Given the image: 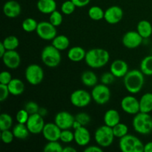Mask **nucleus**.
Returning a JSON list of instances; mask_svg holds the SVG:
<instances>
[{
  "mask_svg": "<svg viewBox=\"0 0 152 152\" xmlns=\"http://www.w3.org/2000/svg\"><path fill=\"white\" fill-rule=\"evenodd\" d=\"M110 59L108 50L103 48H92L86 52L85 62L91 68H100L107 65Z\"/></svg>",
  "mask_w": 152,
  "mask_h": 152,
  "instance_id": "1",
  "label": "nucleus"
},
{
  "mask_svg": "<svg viewBox=\"0 0 152 152\" xmlns=\"http://www.w3.org/2000/svg\"><path fill=\"white\" fill-rule=\"evenodd\" d=\"M144 74L140 70L133 69L129 71L123 77V83L127 91L136 94L142 90L145 83Z\"/></svg>",
  "mask_w": 152,
  "mask_h": 152,
  "instance_id": "2",
  "label": "nucleus"
},
{
  "mask_svg": "<svg viewBox=\"0 0 152 152\" xmlns=\"http://www.w3.org/2000/svg\"><path fill=\"white\" fill-rule=\"evenodd\" d=\"M132 126L137 133L148 134L152 132V117L149 113L139 112L133 118Z\"/></svg>",
  "mask_w": 152,
  "mask_h": 152,
  "instance_id": "3",
  "label": "nucleus"
},
{
  "mask_svg": "<svg viewBox=\"0 0 152 152\" xmlns=\"http://www.w3.org/2000/svg\"><path fill=\"white\" fill-rule=\"evenodd\" d=\"M41 59L44 65L49 68L57 67L62 60L60 50L56 49L53 45L45 46L42 50Z\"/></svg>",
  "mask_w": 152,
  "mask_h": 152,
  "instance_id": "4",
  "label": "nucleus"
},
{
  "mask_svg": "<svg viewBox=\"0 0 152 152\" xmlns=\"http://www.w3.org/2000/svg\"><path fill=\"white\" fill-rule=\"evenodd\" d=\"M144 145L137 137L129 134L120 138L119 142V146L123 152H144Z\"/></svg>",
  "mask_w": 152,
  "mask_h": 152,
  "instance_id": "5",
  "label": "nucleus"
},
{
  "mask_svg": "<svg viewBox=\"0 0 152 152\" xmlns=\"http://www.w3.org/2000/svg\"><path fill=\"white\" fill-rule=\"evenodd\" d=\"M114 137L113 129L106 125L99 126L94 132L95 141L102 148L109 147L114 142Z\"/></svg>",
  "mask_w": 152,
  "mask_h": 152,
  "instance_id": "6",
  "label": "nucleus"
},
{
  "mask_svg": "<svg viewBox=\"0 0 152 152\" xmlns=\"http://www.w3.org/2000/svg\"><path fill=\"white\" fill-rule=\"evenodd\" d=\"M44 71L40 65L31 64L26 68L25 71V79L32 86H37L43 81Z\"/></svg>",
  "mask_w": 152,
  "mask_h": 152,
  "instance_id": "7",
  "label": "nucleus"
},
{
  "mask_svg": "<svg viewBox=\"0 0 152 152\" xmlns=\"http://www.w3.org/2000/svg\"><path fill=\"white\" fill-rule=\"evenodd\" d=\"M92 99L98 105H105L111 99V90L108 86L101 84H96L91 93Z\"/></svg>",
  "mask_w": 152,
  "mask_h": 152,
  "instance_id": "8",
  "label": "nucleus"
},
{
  "mask_svg": "<svg viewBox=\"0 0 152 152\" xmlns=\"http://www.w3.org/2000/svg\"><path fill=\"white\" fill-rule=\"evenodd\" d=\"M36 32L40 39L45 41L53 40L57 35L56 27L47 21L39 22Z\"/></svg>",
  "mask_w": 152,
  "mask_h": 152,
  "instance_id": "9",
  "label": "nucleus"
},
{
  "mask_svg": "<svg viewBox=\"0 0 152 152\" xmlns=\"http://www.w3.org/2000/svg\"><path fill=\"white\" fill-rule=\"evenodd\" d=\"M91 94L84 89H78L72 92L70 97L71 104L77 108H85L91 103Z\"/></svg>",
  "mask_w": 152,
  "mask_h": 152,
  "instance_id": "10",
  "label": "nucleus"
},
{
  "mask_svg": "<svg viewBox=\"0 0 152 152\" xmlns=\"http://www.w3.org/2000/svg\"><path fill=\"white\" fill-rule=\"evenodd\" d=\"M121 108L126 114L131 115H135L140 112V100H138L135 96L129 95L122 99L120 102Z\"/></svg>",
  "mask_w": 152,
  "mask_h": 152,
  "instance_id": "11",
  "label": "nucleus"
},
{
  "mask_svg": "<svg viewBox=\"0 0 152 152\" xmlns=\"http://www.w3.org/2000/svg\"><path fill=\"white\" fill-rule=\"evenodd\" d=\"M45 123L44 118L39 113L30 115L29 119L26 123V126L30 133L32 134H39L42 132Z\"/></svg>",
  "mask_w": 152,
  "mask_h": 152,
  "instance_id": "12",
  "label": "nucleus"
},
{
  "mask_svg": "<svg viewBox=\"0 0 152 152\" xmlns=\"http://www.w3.org/2000/svg\"><path fill=\"white\" fill-rule=\"evenodd\" d=\"M143 38L140 34L135 31L126 32L122 39V43L126 48L129 49H134L139 47L142 42Z\"/></svg>",
  "mask_w": 152,
  "mask_h": 152,
  "instance_id": "13",
  "label": "nucleus"
},
{
  "mask_svg": "<svg viewBox=\"0 0 152 152\" xmlns=\"http://www.w3.org/2000/svg\"><path fill=\"white\" fill-rule=\"evenodd\" d=\"M75 121V117L68 111H59L54 117V123L59 126L61 130L70 129L72 128L74 122Z\"/></svg>",
  "mask_w": 152,
  "mask_h": 152,
  "instance_id": "14",
  "label": "nucleus"
},
{
  "mask_svg": "<svg viewBox=\"0 0 152 152\" xmlns=\"http://www.w3.org/2000/svg\"><path fill=\"white\" fill-rule=\"evenodd\" d=\"M123 10L120 7L117 5L108 7L105 11L104 19L107 23L111 25H115L119 23L123 17Z\"/></svg>",
  "mask_w": 152,
  "mask_h": 152,
  "instance_id": "15",
  "label": "nucleus"
},
{
  "mask_svg": "<svg viewBox=\"0 0 152 152\" xmlns=\"http://www.w3.org/2000/svg\"><path fill=\"white\" fill-rule=\"evenodd\" d=\"M4 65L10 69H16L21 64V57L16 50H7L1 57Z\"/></svg>",
  "mask_w": 152,
  "mask_h": 152,
  "instance_id": "16",
  "label": "nucleus"
},
{
  "mask_svg": "<svg viewBox=\"0 0 152 152\" xmlns=\"http://www.w3.org/2000/svg\"><path fill=\"white\" fill-rule=\"evenodd\" d=\"M61 130L55 123H48L45 125L43 129V137L47 141H57L60 138Z\"/></svg>",
  "mask_w": 152,
  "mask_h": 152,
  "instance_id": "17",
  "label": "nucleus"
},
{
  "mask_svg": "<svg viewBox=\"0 0 152 152\" xmlns=\"http://www.w3.org/2000/svg\"><path fill=\"white\" fill-rule=\"evenodd\" d=\"M22 7L18 1L14 0H9L4 3L3 6V13L7 17L14 19L21 14Z\"/></svg>",
  "mask_w": 152,
  "mask_h": 152,
  "instance_id": "18",
  "label": "nucleus"
},
{
  "mask_svg": "<svg viewBox=\"0 0 152 152\" xmlns=\"http://www.w3.org/2000/svg\"><path fill=\"white\" fill-rule=\"evenodd\" d=\"M110 71L116 78H122L129 72V65L123 59H116L111 64Z\"/></svg>",
  "mask_w": 152,
  "mask_h": 152,
  "instance_id": "19",
  "label": "nucleus"
},
{
  "mask_svg": "<svg viewBox=\"0 0 152 152\" xmlns=\"http://www.w3.org/2000/svg\"><path fill=\"white\" fill-rule=\"evenodd\" d=\"M74 141L80 146H86L91 141V134L86 126L74 130Z\"/></svg>",
  "mask_w": 152,
  "mask_h": 152,
  "instance_id": "20",
  "label": "nucleus"
},
{
  "mask_svg": "<svg viewBox=\"0 0 152 152\" xmlns=\"http://www.w3.org/2000/svg\"><path fill=\"white\" fill-rule=\"evenodd\" d=\"M39 11L44 14H50L56 10L57 4L55 0H39L37 4Z\"/></svg>",
  "mask_w": 152,
  "mask_h": 152,
  "instance_id": "21",
  "label": "nucleus"
},
{
  "mask_svg": "<svg viewBox=\"0 0 152 152\" xmlns=\"http://www.w3.org/2000/svg\"><path fill=\"white\" fill-rule=\"evenodd\" d=\"M103 121L105 125L113 128L114 126L120 123V113L115 109L108 110L104 114Z\"/></svg>",
  "mask_w": 152,
  "mask_h": 152,
  "instance_id": "22",
  "label": "nucleus"
},
{
  "mask_svg": "<svg viewBox=\"0 0 152 152\" xmlns=\"http://www.w3.org/2000/svg\"><path fill=\"white\" fill-rule=\"evenodd\" d=\"M86 50L80 46H74L68 51V58L74 62H81L85 59L86 55Z\"/></svg>",
  "mask_w": 152,
  "mask_h": 152,
  "instance_id": "23",
  "label": "nucleus"
},
{
  "mask_svg": "<svg viewBox=\"0 0 152 152\" xmlns=\"http://www.w3.org/2000/svg\"><path fill=\"white\" fill-rule=\"evenodd\" d=\"M10 94L13 96H19L25 91V84L23 81L17 78L12 79L7 85Z\"/></svg>",
  "mask_w": 152,
  "mask_h": 152,
  "instance_id": "24",
  "label": "nucleus"
},
{
  "mask_svg": "<svg viewBox=\"0 0 152 152\" xmlns=\"http://www.w3.org/2000/svg\"><path fill=\"white\" fill-rule=\"evenodd\" d=\"M137 31L143 39L149 38L152 34V25L148 20L140 21L137 25Z\"/></svg>",
  "mask_w": 152,
  "mask_h": 152,
  "instance_id": "25",
  "label": "nucleus"
},
{
  "mask_svg": "<svg viewBox=\"0 0 152 152\" xmlns=\"http://www.w3.org/2000/svg\"><path fill=\"white\" fill-rule=\"evenodd\" d=\"M81 81L87 87H94L98 82L96 74L91 71H86L82 74Z\"/></svg>",
  "mask_w": 152,
  "mask_h": 152,
  "instance_id": "26",
  "label": "nucleus"
},
{
  "mask_svg": "<svg viewBox=\"0 0 152 152\" xmlns=\"http://www.w3.org/2000/svg\"><path fill=\"white\" fill-rule=\"evenodd\" d=\"M140 112L150 113L152 111V93L148 92L141 96L140 99Z\"/></svg>",
  "mask_w": 152,
  "mask_h": 152,
  "instance_id": "27",
  "label": "nucleus"
},
{
  "mask_svg": "<svg viewBox=\"0 0 152 152\" xmlns=\"http://www.w3.org/2000/svg\"><path fill=\"white\" fill-rule=\"evenodd\" d=\"M12 132H13L15 138L19 140L27 139L31 134L26 124H22V123H17V124L14 126Z\"/></svg>",
  "mask_w": 152,
  "mask_h": 152,
  "instance_id": "28",
  "label": "nucleus"
},
{
  "mask_svg": "<svg viewBox=\"0 0 152 152\" xmlns=\"http://www.w3.org/2000/svg\"><path fill=\"white\" fill-rule=\"evenodd\" d=\"M59 50H65L69 47L70 40L65 35H56L52 40V44Z\"/></svg>",
  "mask_w": 152,
  "mask_h": 152,
  "instance_id": "29",
  "label": "nucleus"
},
{
  "mask_svg": "<svg viewBox=\"0 0 152 152\" xmlns=\"http://www.w3.org/2000/svg\"><path fill=\"white\" fill-rule=\"evenodd\" d=\"M140 68L145 76H152V55L145 56L142 59Z\"/></svg>",
  "mask_w": 152,
  "mask_h": 152,
  "instance_id": "30",
  "label": "nucleus"
},
{
  "mask_svg": "<svg viewBox=\"0 0 152 152\" xmlns=\"http://www.w3.org/2000/svg\"><path fill=\"white\" fill-rule=\"evenodd\" d=\"M88 16L94 21H99L104 19L105 11L99 6H92L88 10Z\"/></svg>",
  "mask_w": 152,
  "mask_h": 152,
  "instance_id": "31",
  "label": "nucleus"
},
{
  "mask_svg": "<svg viewBox=\"0 0 152 152\" xmlns=\"http://www.w3.org/2000/svg\"><path fill=\"white\" fill-rule=\"evenodd\" d=\"M2 43L7 50H16L19 45V39L15 36H8L4 39Z\"/></svg>",
  "mask_w": 152,
  "mask_h": 152,
  "instance_id": "32",
  "label": "nucleus"
},
{
  "mask_svg": "<svg viewBox=\"0 0 152 152\" xmlns=\"http://www.w3.org/2000/svg\"><path fill=\"white\" fill-rule=\"evenodd\" d=\"M13 118L11 116L6 113H3L0 115V130H8L13 126Z\"/></svg>",
  "mask_w": 152,
  "mask_h": 152,
  "instance_id": "33",
  "label": "nucleus"
},
{
  "mask_svg": "<svg viewBox=\"0 0 152 152\" xmlns=\"http://www.w3.org/2000/svg\"><path fill=\"white\" fill-rule=\"evenodd\" d=\"M39 22L33 18H27L22 22V28L25 32L31 33L37 31V26H38Z\"/></svg>",
  "mask_w": 152,
  "mask_h": 152,
  "instance_id": "34",
  "label": "nucleus"
},
{
  "mask_svg": "<svg viewBox=\"0 0 152 152\" xmlns=\"http://www.w3.org/2000/svg\"><path fill=\"white\" fill-rule=\"evenodd\" d=\"M112 129L114 137L120 139L129 134V127L127 126V125L124 124V123H119L118 124L114 126Z\"/></svg>",
  "mask_w": 152,
  "mask_h": 152,
  "instance_id": "35",
  "label": "nucleus"
},
{
  "mask_svg": "<svg viewBox=\"0 0 152 152\" xmlns=\"http://www.w3.org/2000/svg\"><path fill=\"white\" fill-rule=\"evenodd\" d=\"M45 152H62L63 146L57 141H48L44 146Z\"/></svg>",
  "mask_w": 152,
  "mask_h": 152,
  "instance_id": "36",
  "label": "nucleus"
},
{
  "mask_svg": "<svg viewBox=\"0 0 152 152\" xmlns=\"http://www.w3.org/2000/svg\"><path fill=\"white\" fill-rule=\"evenodd\" d=\"M77 6L71 0H67L64 1L61 5V11L65 15H71L75 10Z\"/></svg>",
  "mask_w": 152,
  "mask_h": 152,
  "instance_id": "37",
  "label": "nucleus"
},
{
  "mask_svg": "<svg viewBox=\"0 0 152 152\" xmlns=\"http://www.w3.org/2000/svg\"><path fill=\"white\" fill-rule=\"evenodd\" d=\"M62 21H63V17H62V13L57 10H54L53 13H50L49 16V22L55 27H59V25H62Z\"/></svg>",
  "mask_w": 152,
  "mask_h": 152,
  "instance_id": "38",
  "label": "nucleus"
},
{
  "mask_svg": "<svg viewBox=\"0 0 152 152\" xmlns=\"http://www.w3.org/2000/svg\"><path fill=\"white\" fill-rule=\"evenodd\" d=\"M59 140L64 143H71L74 140V132H72L70 129L62 130Z\"/></svg>",
  "mask_w": 152,
  "mask_h": 152,
  "instance_id": "39",
  "label": "nucleus"
},
{
  "mask_svg": "<svg viewBox=\"0 0 152 152\" xmlns=\"http://www.w3.org/2000/svg\"><path fill=\"white\" fill-rule=\"evenodd\" d=\"M75 120L78 121L83 126H86L90 123L91 119L90 115L87 113L80 112L75 116Z\"/></svg>",
  "mask_w": 152,
  "mask_h": 152,
  "instance_id": "40",
  "label": "nucleus"
},
{
  "mask_svg": "<svg viewBox=\"0 0 152 152\" xmlns=\"http://www.w3.org/2000/svg\"><path fill=\"white\" fill-rule=\"evenodd\" d=\"M29 113L24 108V109L19 110V111L16 113V121H17V123H22V124H26L28 119H29Z\"/></svg>",
  "mask_w": 152,
  "mask_h": 152,
  "instance_id": "41",
  "label": "nucleus"
},
{
  "mask_svg": "<svg viewBox=\"0 0 152 152\" xmlns=\"http://www.w3.org/2000/svg\"><path fill=\"white\" fill-rule=\"evenodd\" d=\"M15 138L14 135H13V132L10 131V129L8 130H4L1 131V139L4 143L5 144H9L11 143L13 141V139Z\"/></svg>",
  "mask_w": 152,
  "mask_h": 152,
  "instance_id": "42",
  "label": "nucleus"
},
{
  "mask_svg": "<svg viewBox=\"0 0 152 152\" xmlns=\"http://www.w3.org/2000/svg\"><path fill=\"white\" fill-rule=\"evenodd\" d=\"M24 108L29 113L30 115H31V114L39 113L40 108L37 102H34V101H29V102H28L25 104Z\"/></svg>",
  "mask_w": 152,
  "mask_h": 152,
  "instance_id": "43",
  "label": "nucleus"
},
{
  "mask_svg": "<svg viewBox=\"0 0 152 152\" xmlns=\"http://www.w3.org/2000/svg\"><path fill=\"white\" fill-rule=\"evenodd\" d=\"M116 77H114V74L110 71V72H105L100 77V81L101 83L104 85H106V86H108V85L112 84L113 83L115 80Z\"/></svg>",
  "mask_w": 152,
  "mask_h": 152,
  "instance_id": "44",
  "label": "nucleus"
},
{
  "mask_svg": "<svg viewBox=\"0 0 152 152\" xmlns=\"http://www.w3.org/2000/svg\"><path fill=\"white\" fill-rule=\"evenodd\" d=\"M9 94H10L7 85L0 84V101L1 102L5 101L8 97Z\"/></svg>",
  "mask_w": 152,
  "mask_h": 152,
  "instance_id": "45",
  "label": "nucleus"
},
{
  "mask_svg": "<svg viewBox=\"0 0 152 152\" xmlns=\"http://www.w3.org/2000/svg\"><path fill=\"white\" fill-rule=\"evenodd\" d=\"M12 76L10 72L7 71H4L0 74V84L8 85V83L11 81Z\"/></svg>",
  "mask_w": 152,
  "mask_h": 152,
  "instance_id": "46",
  "label": "nucleus"
},
{
  "mask_svg": "<svg viewBox=\"0 0 152 152\" xmlns=\"http://www.w3.org/2000/svg\"><path fill=\"white\" fill-rule=\"evenodd\" d=\"M102 148L99 145H90L84 149L85 152H102Z\"/></svg>",
  "mask_w": 152,
  "mask_h": 152,
  "instance_id": "47",
  "label": "nucleus"
},
{
  "mask_svg": "<svg viewBox=\"0 0 152 152\" xmlns=\"http://www.w3.org/2000/svg\"><path fill=\"white\" fill-rule=\"evenodd\" d=\"M77 7H83L90 3L91 0H71Z\"/></svg>",
  "mask_w": 152,
  "mask_h": 152,
  "instance_id": "48",
  "label": "nucleus"
},
{
  "mask_svg": "<svg viewBox=\"0 0 152 152\" xmlns=\"http://www.w3.org/2000/svg\"><path fill=\"white\" fill-rule=\"evenodd\" d=\"M144 152H152V142H148L144 145Z\"/></svg>",
  "mask_w": 152,
  "mask_h": 152,
  "instance_id": "49",
  "label": "nucleus"
},
{
  "mask_svg": "<svg viewBox=\"0 0 152 152\" xmlns=\"http://www.w3.org/2000/svg\"><path fill=\"white\" fill-rule=\"evenodd\" d=\"M6 51H7V50H6L5 47H4V45H3L2 42H0V57H2Z\"/></svg>",
  "mask_w": 152,
  "mask_h": 152,
  "instance_id": "50",
  "label": "nucleus"
},
{
  "mask_svg": "<svg viewBox=\"0 0 152 152\" xmlns=\"http://www.w3.org/2000/svg\"><path fill=\"white\" fill-rule=\"evenodd\" d=\"M77 150L76 148H74V147L71 146H66L65 148H63V151L62 152H76Z\"/></svg>",
  "mask_w": 152,
  "mask_h": 152,
  "instance_id": "51",
  "label": "nucleus"
},
{
  "mask_svg": "<svg viewBox=\"0 0 152 152\" xmlns=\"http://www.w3.org/2000/svg\"><path fill=\"white\" fill-rule=\"evenodd\" d=\"M39 114L40 115H42L43 117H44L45 116L46 114H48L47 109H45V108H40L39 111Z\"/></svg>",
  "mask_w": 152,
  "mask_h": 152,
  "instance_id": "52",
  "label": "nucleus"
},
{
  "mask_svg": "<svg viewBox=\"0 0 152 152\" xmlns=\"http://www.w3.org/2000/svg\"><path fill=\"white\" fill-rule=\"evenodd\" d=\"M81 126H82V125L80 124V123H79L78 121H77V120H75V121L74 122V124H73L72 129H74V130H75V129H79V128H80V127H81Z\"/></svg>",
  "mask_w": 152,
  "mask_h": 152,
  "instance_id": "53",
  "label": "nucleus"
}]
</instances>
